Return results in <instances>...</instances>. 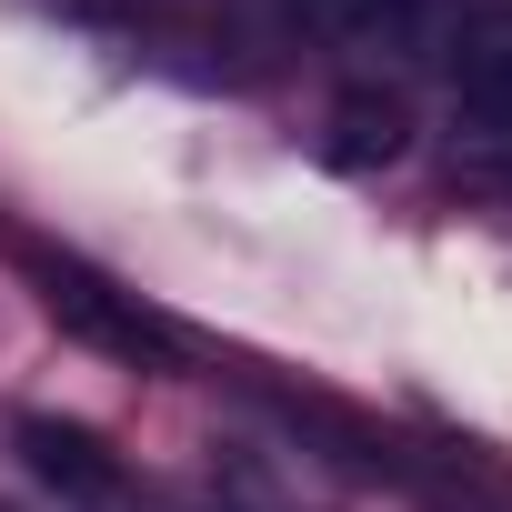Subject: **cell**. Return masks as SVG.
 I'll return each instance as SVG.
<instances>
[{
	"label": "cell",
	"instance_id": "6da1fadb",
	"mask_svg": "<svg viewBox=\"0 0 512 512\" xmlns=\"http://www.w3.org/2000/svg\"><path fill=\"white\" fill-rule=\"evenodd\" d=\"M41 292H51V322H61V332H81V342H101V352H121V362H171V352H181L171 322L131 312V302H121L111 282H91V272H41Z\"/></svg>",
	"mask_w": 512,
	"mask_h": 512
},
{
	"label": "cell",
	"instance_id": "7a4b0ae2",
	"mask_svg": "<svg viewBox=\"0 0 512 512\" xmlns=\"http://www.w3.org/2000/svg\"><path fill=\"white\" fill-rule=\"evenodd\" d=\"M452 101H462V131L502 141L512 151V11H472L462 41H452Z\"/></svg>",
	"mask_w": 512,
	"mask_h": 512
},
{
	"label": "cell",
	"instance_id": "3957f363",
	"mask_svg": "<svg viewBox=\"0 0 512 512\" xmlns=\"http://www.w3.org/2000/svg\"><path fill=\"white\" fill-rule=\"evenodd\" d=\"M402 151H412V111H402V91L352 81V91L332 101V161H342V171H382V161H402Z\"/></svg>",
	"mask_w": 512,
	"mask_h": 512
},
{
	"label": "cell",
	"instance_id": "277c9868",
	"mask_svg": "<svg viewBox=\"0 0 512 512\" xmlns=\"http://www.w3.org/2000/svg\"><path fill=\"white\" fill-rule=\"evenodd\" d=\"M21 452H31V472H41V482H61V492H81V502L121 492V462H111V452H101V432H81V422L31 412V422H21Z\"/></svg>",
	"mask_w": 512,
	"mask_h": 512
}]
</instances>
